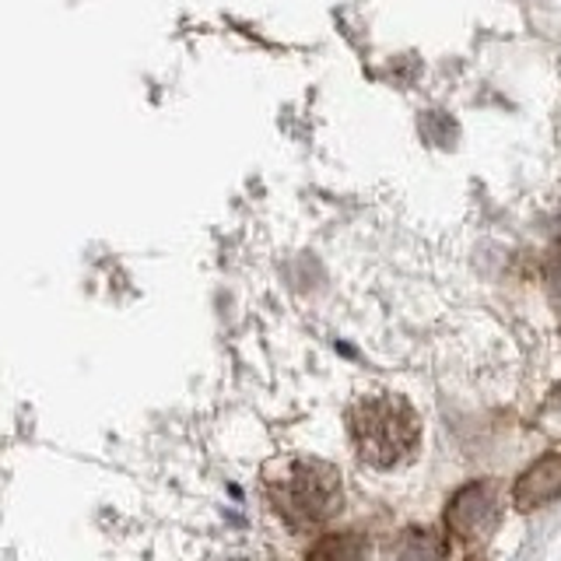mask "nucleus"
<instances>
[{
    "label": "nucleus",
    "instance_id": "obj_1",
    "mask_svg": "<svg viewBox=\"0 0 561 561\" xmlns=\"http://www.w3.org/2000/svg\"><path fill=\"white\" fill-rule=\"evenodd\" d=\"M267 505L295 534H316L344 508L341 470L316 456H288L267 473Z\"/></svg>",
    "mask_w": 561,
    "mask_h": 561
},
{
    "label": "nucleus",
    "instance_id": "obj_2",
    "mask_svg": "<svg viewBox=\"0 0 561 561\" xmlns=\"http://www.w3.org/2000/svg\"><path fill=\"white\" fill-rule=\"evenodd\" d=\"M347 435L358 460L376 470H393L421 443V417L403 397H362L347 411Z\"/></svg>",
    "mask_w": 561,
    "mask_h": 561
},
{
    "label": "nucleus",
    "instance_id": "obj_3",
    "mask_svg": "<svg viewBox=\"0 0 561 561\" xmlns=\"http://www.w3.org/2000/svg\"><path fill=\"white\" fill-rule=\"evenodd\" d=\"M505 513V491L499 481H470L446 505V534L463 548H484Z\"/></svg>",
    "mask_w": 561,
    "mask_h": 561
},
{
    "label": "nucleus",
    "instance_id": "obj_4",
    "mask_svg": "<svg viewBox=\"0 0 561 561\" xmlns=\"http://www.w3.org/2000/svg\"><path fill=\"white\" fill-rule=\"evenodd\" d=\"M561 495V453L540 456L534 467L519 473L513 484V505L516 513H537V508L551 505Z\"/></svg>",
    "mask_w": 561,
    "mask_h": 561
},
{
    "label": "nucleus",
    "instance_id": "obj_5",
    "mask_svg": "<svg viewBox=\"0 0 561 561\" xmlns=\"http://www.w3.org/2000/svg\"><path fill=\"white\" fill-rule=\"evenodd\" d=\"M306 561H368V540L362 534H330L312 543Z\"/></svg>",
    "mask_w": 561,
    "mask_h": 561
},
{
    "label": "nucleus",
    "instance_id": "obj_6",
    "mask_svg": "<svg viewBox=\"0 0 561 561\" xmlns=\"http://www.w3.org/2000/svg\"><path fill=\"white\" fill-rule=\"evenodd\" d=\"M446 558V540L432 530H408L400 534L393 561H443Z\"/></svg>",
    "mask_w": 561,
    "mask_h": 561
}]
</instances>
